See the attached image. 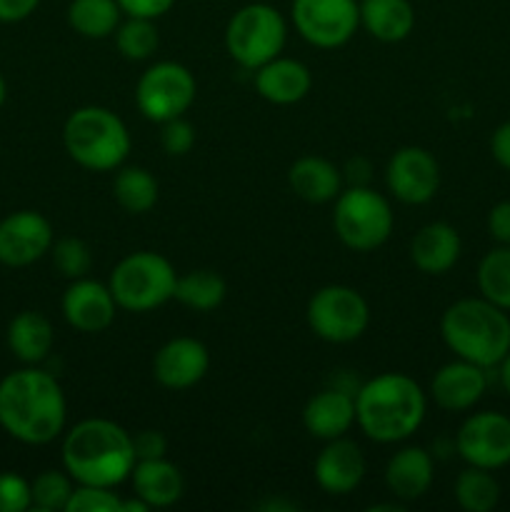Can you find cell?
I'll use <instances>...</instances> for the list:
<instances>
[{"mask_svg":"<svg viewBox=\"0 0 510 512\" xmlns=\"http://www.w3.org/2000/svg\"><path fill=\"white\" fill-rule=\"evenodd\" d=\"M65 420L68 403L55 375L28 365L0 380V428L18 443H53L63 435Z\"/></svg>","mask_w":510,"mask_h":512,"instance_id":"1","label":"cell"},{"mask_svg":"<svg viewBox=\"0 0 510 512\" xmlns=\"http://www.w3.org/2000/svg\"><path fill=\"white\" fill-rule=\"evenodd\" d=\"M63 468L75 485L118 488L130 480L135 463L133 435L108 418H85L65 433Z\"/></svg>","mask_w":510,"mask_h":512,"instance_id":"2","label":"cell"},{"mask_svg":"<svg viewBox=\"0 0 510 512\" xmlns=\"http://www.w3.org/2000/svg\"><path fill=\"white\" fill-rule=\"evenodd\" d=\"M428 400L405 373H380L355 390V425L380 445L403 443L418 433Z\"/></svg>","mask_w":510,"mask_h":512,"instance_id":"3","label":"cell"},{"mask_svg":"<svg viewBox=\"0 0 510 512\" xmlns=\"http://www.w3.org/2000/svg\"><path fill=\"white\" fill-rule=\"evenodd\" d=\"M440 335L460 360L490 370L510 353L508 310L485 298L455 300L440 318Z\"/></svg>","mask_w":510,"mask_h":512,"instance_id":"4","label":"cell"},{"mask_svg":"<svg viewBox=\"0 0 510 512\" xmlns=\"http://www.w3.org/2000/svg\"><path fill=\"white\" fill-rule=\"evenodd\" d=\"M63 145L70 160L93 173H110L128 160L133 140L128 125L103 105L73 110L63 125Z\"/></svg>","mask_w":510,"mask_h":512,"instance_id":"5","label":"cell"},{"mask_svg":"<svg viewBox=\"0 0 510 512\" xmlns=\"http://www.w3.org/2000/svg\"><path fill=\"white\" fill-rule=\"evenodd\" d=\"M178 273L165 255L153 250H138L120 260L108 278L120 310L128 313H150L173 300Z\"/></svg>","mask_w":510,"mask_h":512,"instance_id":"6","label":"cell"},{"mask_svg":"<svg viewBox=\"0 0 510 512\" xmlns=\"http://www.w3.org/2000/svg\"><path fill=\"white\" fill-rule=\"evenodd\" d=\"M333 203V228L345 248L373 253L393 233V208L388 198L370 185H348Z\"/></svg>","mask_w":510,"mask_h":512,"instance_id":"7","label":"cell"},{"mask_svg":"<svg viewBox=\"0 0 510 512\" xmlns=\"http://www.w3.org/2000/svg\"><path fill=\"white\" fill-rule=\"evenodd\" d=\"M288 40V23L283 13L268 3H248L230 15L225 25V50L230 60L245 70L278 58Z\"/></svg>","mask_w":510,"mask_h":512,"instance_id":"8","label":"cell"},{"mask_svg":"<svg viewBox=\"0 0 510 512\" xmlns=\"http://www.w3.org/2000/svg\"><path fill=\"white\" fill-rule=\"evenodd\" d=\"M305 320L320 340L345 345L368 330L370 308L368 300L350 285H325L310 295Z\"/></svg>","mask_w":510,"mask_h":512,"instance_id":"9","label":"cell"},{"mask_svg":"<svg viewBox=\"0 0 510 512\" xmlns=\"http://www.w3.org/2000/svg\"><path fill=\"white\" fill-rule=\"evenodd\" d=\"M198 83L195 75L175 60L153 63L135 85V105L150 123H168L173 118H183L195 103Z\"/></svg>","mask_w":510,"mask_h":512,"instance_id":"10","label":"cell"},{"mask_svg":"<svg viewBox=\"0 0 510 512\" xmlns=\"http://www.w3.org/2000/svg\"><path fill=\"white\" fill-rule=\"evenodd\" d=\"M290 20L305 43L335 50L358 33L360 5L358 0H293Z\"/></svg>","mask_w":510,"mask_h":512,"instance_id":"11","label":"cell"},{"mask_svg":"<svg viewBox=\"0 0 510 512\" xmlns=\"http://www.w3.org/2000/svg\"><path fill=\"white\" fill-rule=\"evenodd\" d=\"M455 450L475 468H505L510 463V418L493 410L470 415L458 428Z\"/></svg>","mask_w":510,"mask_h":512,"instance_id":"12","label":"cell"},{"mask_svg":"<svg viewBox=\"0 0 510 512\" xmlns=\"http://www.w3.org/2000/svg\"><path fill=\"white\" fill-rule=\"evenodd\" d=\"M385 188L405 205H425L440 188V165L433 153L418 145H405L385 165Z\"/></svg>","mask_w":510,"mask_h":512,"instance_id":"13","label":"cell"},{"mask_svg":"<svg viewBox=\"0 0 510 512\" xmlns=\"http://www.w3.org/2000/svg\"><path fill=\"white\" fill-rule=\"evenodd\" d=\"M53 225L38 210H15L0 220V263L25 268L53 248Z\"/></svg>","mask_w":510,"mask_h":512,"instance_id":"14","label":"cell"},{"mask_svg":"<svg viewBox=\"0 0 510 512\" xmlns=\"http://www.w3.org/2000/svg\"><path fill=\"white\" fill-rule=\"evenodd\" d=\"M210 353L203 340L178 335L160 345L153 358L155 383L168 390H188L208 375Z\"/></svg>","mask_w":510,"mask_h":512,"instance_id":"15","label":"cell"},{"mask_svg":"<svg viewBox=\"0 0 510 512\" xmlns=\"http://www.w3.org/2000/svg\"><path fill=\"white\" fill-rule=\"evenodd\" d=\"M60 308H63L65 323L78 333H103L113 325L115 313L120 310L108 283H98L88 275L70 280Z\"/></svg>","mask_w":510,"mask_h":512,"instance_id":"16","label":"cell"},{"mask_svg":"<svg viewBox=\"0 0 510 512\" xmlns=\"http://www.w3.org/2000/svg\"><path fill=\"white\" fill-rule=\"evenodd\" d=\"M365 470L368 465H365L363 450L345 435L328 440L313 465L315 483L328 495H348L358 490L365 478Z\"/></svg>","mask_w":510,"mask_h":512,"instance_id":"17","label":"cell"},{"mask_svg":"<svg viewBox=\"0 0 510 512\" xmlns=\"http://www.w3.org/2000/svg\"><path fill=\"white\" fill-rule=\"evenodd\" d=\"M488 388L485 368L468 363V360H453L443 365L430 380V398L435 400L440 410L448 413H463L470 410Z\"/></svg>","mask_w":510,"mask_h":512,"instance_id":"18","label":"cell"},{"mask_svg":"<svg viewBox=\"0 0 510 512\" xmlns=\"http://www.w3.org/2000/svg\"><path fill=\"white\" fill-rule=\"evenodd\" d=\"M303 425L315 440H335L355 425V393L345 388H325L303 408Z\"/></svg>","mask_w":510,"mask_h":512,"instance_id":"19","label":"cell"},{"mask_svg":"<svg viewBox=\"0 0 510 512\" xmlns=\"http://www.w3.org/2000/svg\"><path fill=\"white\" fill-rule=\"evenodd\" d=\"M435 478L433 455L418 445L400 448L385 465V488L400 503H415L430 490Z\"/></svg>","mask_w":510,"mask_h":512,"instance_id":"20","label":"cell"},{"mask_svg":"<svg viewBox=\"0 0 510 512\" xmlns=\"http://www.w3.org/2000/svg\"><path fill=\"white\" fill-rule=\"evenodd\" d=\"M313 88V75L308 65L295 58H273L255 70V90L273 105H295Z\"/></svg>","mask_w":510,"mask_h":512,"instance_id":"21","label":"cell"},{"mask_svg":"<svg viewBox=\"0 0 510 512\" xmlns=\"http://www.w3.org/2000/svg\"><path fill=\"white\" fill-rule=\"evenodd\" d=\"M460 235L448 223H428L410 240V260L425 275H445L460 260Z\"/></svg>","mask_w":510,"mask_h":512,"instance_id":"22","label":"cell"},{"mask_svg":"<svg viewBox=\"0 0 510 512\" xmlns=\"http://www.w3.org/2000/svg\"><path fill=\"white\" fill-rule=\"evenodd\" d=\"M288 185L305 203H333L340 195V190H343V173L328 158L303 155V158H298L290 165Z\"/></svg>","mask_w":510,"mask_h":512,"instance_id":"23","label":"cell"},{"mask_svg":"<svg viewBox=\"0 0 510 512\" xmlns=\"http://www.w3.org/2000/svg\"><path fill=\"white\" fill-rule=\"evenodd\" d=\"M130 483H133V495L150 505V508H170L178 503L185 493V478L165 458L155 460H138L130 473Z\"/></svg>","mask_w":510,"mask_h":512,"instance_id":"24","label":"cell"},{"mask_svg":"<svg viewBox=\"0 0 510 512\" xmlns=\"http://www.w3.org/2000/svg\"><path fill=\"white\" fill-rule=\"evenodd\" d=\"M360 28L380 43H400L415 28V8L410 0H358Z\"/></svg>","mask_w":510,"mask_h":512,"instance_id":"25","label":"cell"},{"mask_svg":"<svg viewBox=\"0 0 510 512\" xmlns=\"http://www.w3.org/2000/svg\"><path fill=\"white\" fill-rule=\"evenodd\" d=\"M55 330L50 320L38 310H23L8 325V348L20 363L40 365L50 355Z\"/></svg>","mask_w":510,"mask_h":512,"instance_id":"26","label":"cell"},{"mask_svg":"<svg viewBox=\"0 0 510 512\" xmlns=\"http://www.w3.org/2000/svg\"><path fill=\"white\" fill-rule=\"evenodd\" d=\"M113 198L125 213L145 215L155 208L160 198L158 180L140 165H128V168L120 165L113 180Z\"/></svg>","mask_w":510,"mask_h":512,"instance_id":"27","label":"cell"},{"mask_svg":"<svg viewBox=\"0 0 510 512\" xmlns=\"http://www.w3.org/2000/svg\"><path fill=\"white\" fill-rule=\"evenodd\" d=\"M225 295H228V285H225L223 275L208 268H198L178 275L173 300L195 313H213L223 305Z\"/></svg>","mask_w":510,"mask_h":512,"instance_id":"28","label":"cell"},{"mask_svg":"<svg viewBox=\"0 0 510 512\" xmlns=\"http://www.w3.org/2000/svg\"><path fill=\"white\" fill-rule=\"evenodd\" d=\"M123 18L118 0H70L68 5V25L88 40L115 35Z\"/></svg>","mask_w":510,"mask_h":512,"instance_id":"29","label":"cell"},{"mask_svg":"<svg viewBox=\"0 0 510 512\" xmlns=\"http://www.w3.org/2000/svg\"><path fill=\"white\" fill-rule=\"evenodd\" d=\"M453 493L465 512H490L500 500V485L495 480L493 470L468 465L455 478Z\"/></svg>","mask_w":510,"mask_h":512,"instance_id":"30","label":"cell"},{"mask_svg":"<svg viewBox=\"0 0 510 512\" xmlns=\"http://www.w3.org/2000/svg\"><path fill=\"white\" fill-rule=\"evenodd\" d=\"M475 278H478L480 298L510 310V245H500L485 253Z\"/></svg>","mask_w":510,"mask_h":512,"instance_id":"31","label":"cell"},{"mask_svg":"<svg viewBox=\"0 0 510 512\" xmlns=\"http://www.w3.org/2000/svg\"><path fill=\"white\" fill-rule=\"evenodd\" d=\"M160 45V33L155 20L148 18H125L120 20L118 30H115V48L125 60H140L153 58V53Z\"/></svg>","mask_w":510,"mask_h":512,"instance_id":"32","label":"cell"},{"mask_svg":"<svg viewBox=\"0 0 510 512\" xmlns=\"http://www.w3.org/2000/svg\"><path fill=\"white\" fill-rule=\"evenodd\" d=\"M75 490V480L65 470H43L30 480V498L33 508L43 512L65 510L70 503V495Z\"/></svg>","mask_w":510,"mask_h":512,"instance_id":"33","label":"cell"},{"mask_svg":"<svg viewBox=\"0 0 510 512\" xmlns=\"http://www.w3.org/2000/svg\"><path fill=\"white\" fill-rule=\"evenodd\" d=\"M50 258H53L55 270L68 280L85 278L90 273V268H93V253H90L88 243L80 238H73V235L53 240Z\"/></svg>","mask_w":510,"mask_h":512,"instance_id":"34","label":"cell"},{"mask_svg":"<svg viewBox=\"0 0 510 512\" xmlns=\"http://www.w3.org/2000/svg\"><path fill=\"white\" fill-rule=\"evenodd\" d=\"M120 508H123V498L115 493V488L75 485L65 512H120Z\"/></svg>","mask_w":510,"mask_h":512,"instance_id":"35","label":"cell"},{"mask_svg":"<svg viewBox=\"0 0 510 512\" xmlns=\"http://www.w3.org/2000/svg\"><path fill=\"white\" fill-rule=\"evenodd\" d=\"M33 508L30 483L18 473H0V512H25Z\"/></svg>","mask_w":510,"mask_h":512,"instance_id":"36","label":"cell"},{"mask_svg":"<svg viewBox=\"0 0 510 512\" xmlns=\"http://www.w3.org/2000/svg\"><path fill=\"white\" fill-rule=\"evenodd\" d=\"M160 145L173 158L188 155L195 145V128L185 118L168 120V123H163V130H160Z\"/></svg>","mask_w":510,"mask_h":512,"instance_id":"37","label":"cell"},{"mask_svg":"<svg viewBox=\"0 0 510 512\" xmlns=\"http://www.w3.org/2000/svg\"><path fill=\"white\" fill-rule=\"evenodd\" d=\"M175 3H178V0H118L125 18H148V20L163 18L165 13L173 10Z\"/></svg>","mask_w":510,"mask_h":512,"instance_id":"38","label":"cell"},{"mask_svg":"<svg viewBox=\"0 0 510 512\" xmlns=\"http://www.w3.org/2000/svg\"><path fill=\"white\" fill-rule=\"evenodd\" d=\"M133 448L138 460L165 458V453H168V440H165V435L160 430H140V433L133 435Z\"/></svg>","mask_w":510,"mask_h":512,"instance_id":"39","label":"cell"},{"mask_svg":"<svg viewBox=\"0 0 510 512\" xmlns=\"http://www.w3.org/2000/svg\"><path fill=\"white\" fill-rule=\"evenodd\" d=\"M488 233L500 245H510V200L493 205L488 213Z\"/></svg>","mask_w":510,"mask_h":512,"instance_id":"40","label":"cell"},{"mask_svg":"<svg viewBox=\"0 0 510 512\" xmlns=\"http://www.w3.org/2000/svg\"><path fill=\"white\" fill-rule=\"evenodd\" d=\"M40 0H0V23H20L38 10Z\"/></svg>","mask_w":510,"mask_h":512,"instance_id":"41","label":"cell"},{"mask_svg":"<svg viewBox=\"0 0 510 512\" xmlns=\"http://www.w3.org/2000/svg\"><path fill=\"white\" fill-rule=\"evenodd\" d=\"M490 153L500 168L510 170V120L495 128L493 138H490Z\"/></svg>","mask_w":510,"mask_h":512,"instance_id":"42","label":"cell"},{"mask_svg":"<svg viewBox=\"0 0 510 512\" xmlns=\"http://www.w3.org/2000/svg\"><path fill=\"white\" fill-rule=\"evenodd\" d=\"M150 505L145 503V500H140L138 495H135L133 500H123V508H120V512H148Z\"/></svg>","mask_w":510,"mask_h":512,"instance_id":"43","label":"cell"},{"mask_svg":"<svg viewBox=\"0 0 510 512\" xmlns=\"http://www.w3.org/2000/svg\"><path fill=\"white\" fill-rule=\"evenodd\" d=\"M500 383H503L505 393L510 395V353L500 360Z\"/></svg>","mask_w":510,"mask_h":512,"instance_id":"44","label":"cell"},{"mask_svg":"<svg viewBox=\"0 0 510 512\" xmlns=\"http://www.w3.org/2000/svg\"><path fill=\"white\" fill-rule=\"evenodd\" d=\"M5 98H8V85H5V80H3V75H0V108H3V103H5Z\"/></svg>","mask_w":510,"mask_h":512,"instance_id":"45","label":"cell"}]
</instances>
